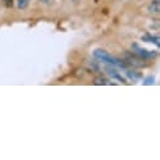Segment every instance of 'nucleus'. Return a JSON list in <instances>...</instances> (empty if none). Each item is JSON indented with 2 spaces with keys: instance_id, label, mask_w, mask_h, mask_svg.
Masks as SVG:
<instances>
[{
  "instance_id": "nucleus-11",
  "label": "nucleus",
  "mask_w": 160,
  "mask_h": 160,
  "mask_svg": "<svg viewBox=\"0 0 160 160\" xmlns=\"http://www.w3.org/2000/svg\"><path fill=\"white\" fill-rule=\"evenodd\" d=\"M4 3H5V5L8 8H12L13 7V0H4Z\"/></svg>"
},
{
  "instance_id": "nucleus-12",
  "label": "nucleus",
  "mask_w": 160,
  "mask_h": 160,
  "mask_svg": "<svg viewBox=\"0 0 160 160\" xmlns=\"http://www.w3.org/2000/svg\"><path fill=\"white\" fill-rule=\"evenodd\" d=\"M41 2H42V3H46V4H47V3H49V2H51V0H41Z\"/></svg>"
},
{
  "instance_id": "nucleus-3",
  "label": "nucleus",
  "mask_w": 160,
  "mask_h": 160,
  "mask_svg": "<svg viewBox=\"0 0 160 160\" xmlns=\"http://www.w3.org/2000/svg\"><path fill=\"white\" fill-rule=\"evenodd\" d=\"M131 51H132L135 54H138L139 57H141V58H144V59H146V61L154 59V58L158 56L156 52H154V51H148V49L142 48L141 46H139L138 43H134V44L131 46Z\"/></svg>"
},
{
  "instance_id": "nucleus-4",
  "label": "nucleus",
  "mask_w": 160,
  "mask_h": 160,
  "mask_svg": "<svg viewBox=\"0 0 160 160\" xmlns=\"http://www.w3.org/2000/svg\"><path fill=\"white\" fill-rule=\"evenodd\" d=\"M105 71H106V73H107L112 79H116V81L122 82V83H126V79L121 76V73L118 72L117 67L111 66V64H106V66H105Z\"/></svg>"
},
{
  "instance_id": "nucleus-7",
  "label": "nucleus",
  "mask_w": 160,
  "mask_h": 160,
  "mask_svg": "<svg viewBox=\"0 0 160 160\" xmlns=\"http://www.w3.org/2000/svg\"><path fill=\"white\" fill-rule=\"evenodd\" d=\"M95 85H97V86H106V85H113V82H111L110 79H107V78H103V77H97V78H95Z\"/></svg>"
},
{
  "instance_id": "nucleus-8",
  "label": "nucleus",
  "mask_w": 160,
  "mask_h": 160,
  "mask_svg": "<svg viewBox=\"0 0 160 160\" xmlns=\"http://www.w3.org/2000/svg\"><path fill=\"white\" fill-rule=\"evenodd\" d=\"M125 73L131 78V79H134V81H136V79H139V78H141V73H139V72H136V71H131V69H125Z\"/></svg>"
},
{
  "instance_id": "nucleus-1",
  "label": "nucleus",
  "mask_w": 160,
  "mask_h": 160,
  "mask_svg": "<svg viewBox=\"0 0 160 160\" xmlns=\"http://www.w3.org/2000/svg\"><path fill=\"white\" fill-rule=\"evenodd\" d=\"M93 57L97 58L100 62L102 63H106V64H111V66H115L117 68H122V69H126V64L113 56H111L110 53H107L106 51L103 49H95L93 51Z\"/></svg>"
},
{
  "instance_id": "nucleus-10",
  "label": "nucleus",
  "mask_w": 160,
  "mask_h": 160,
  "mask_svg": "<svg viewBox=\"0 0 160 160\" xmlns=\"http://www.w3.org/2000/svg\"><path fill=\"white\" fill-rule=\"evenodd\" d=\"M144 85H154V77L152 76H149L148 78H145Z\"/></svg>"
},
{
  "instance_id": "nucleus-2",
  "label": "nucleus",
  "mask_w": 160,
  "mask_h": 160,
  "mask_svg": "<svg viewBox=\"0 0 160 160\" xmlns=\"http://www.w3.org/2000/svg\"><path fill=\"white\" fill-rule=\"evenodd\" d=\"M124 59H125L126 64H129L131 67H135V68H142V67L148 66V61L139 57L134 52H126L125 56H124Z\"/></svg>"
},
{
  "instance_id": "nucleus-6",
  "label": "nucleus",
  "mask_w": 160,
  "mask_h": 160,
  "mask_svg": "<svg viewBox=\"0 0 160 160\" xmlns=\"http://www.w3.org/2000/svg\"><path fill=\"white\" fill-rule=\"evenodd\" d=\"M149 10H150L151 13L159 14V12H160V0H151L150 7H149Z\"/></svg>"
},
{
  "instance_id": "nucleus-9",
  "label": "nucleus",
  "mask_w": 160,
  "mask_h": 160,
  "mask_svg": "<svg viewBox=\"0 0 160 160\" xmlns=\"http://www.w3.org/2000/svg\"><path fill=\"white\" fill-rule=\"evenodd\" d=\"M29 5V0H18V8L19 9H25Z\"/></svg>"
},
{
  "instance_id": "nucleus-5",
  "label": "nucleus",
  "mask_w": 160,
  "mask_h": 160,
  "mask_svg": "<svg viewBox=\"0 0 160 160\" xmlns=\"http://www.w3.org/2000/svg\"><path fill=\"white\" fill-rule=\"evenodd\" d=\"M142 41L144 42H148V43H152V44H155L156 47H159L160 46V39H159V37L158 35H152V34H145V35H142Z\"/></svg>"
}]
</instances>
